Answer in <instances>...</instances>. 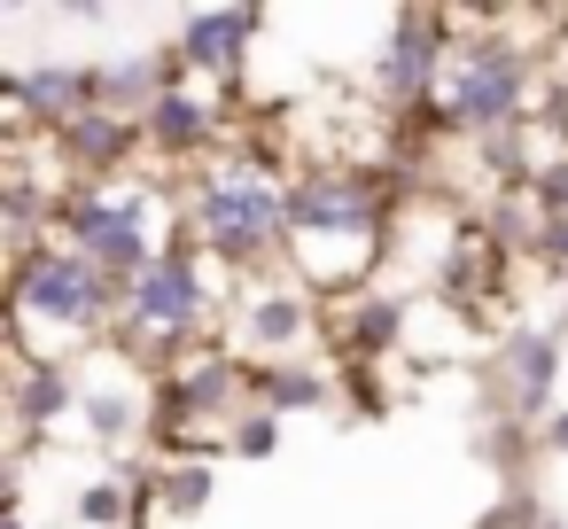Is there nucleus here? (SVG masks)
I'll use <instances>...</instances> for the list:
<instances>
[{
    "mask_svg": "<svg viewBox=\"0 0 568 529\" xmlns=\"http://www.w3.org/2000/svg\"><path fill=\"white\" fill-rule=\"evenodd\" d=\"M187 218L203 234V250L219 265H234L242 281L250 273H273L288 250H296V226H288V180H273L265 164H203L187 180Z\"/></svg>",
    "mask_w": 568,
    "mask_h": 529,
    "instance_id": "nucleus-3",
    "label": "nucleus"
},
{
    "mask_svg": "<svg viewBox=\"0 0 568 529\" xmlns=\"http://www.w3.org/2000/svg\"><path fill=\"white\" fill-rule=\"evenodd\" d=\"M537 265L560 281L568 273V218H545V234H537Z\"/></svg>",
    "mask_w": 568,
    "mask_h": 529,
    "instance_id": "nucleus-22",
    "label": "nucleus"
},
{
    "mask_svg": "<svg viewBox=\"0 0 568 529\" xmlns=\"http://www.w3.org/2000/svg\"><path fill=\"white\" fill-rule=\"evenodd\" d=\"M312 327H320V296L296 288V281H288V288H250L242 312H234V343L257 350V366L296 358V350L312 343Z\"/></svg>",
    "mask_w": 568,
    "mask_h": 529,
    "instance_id": "nucleus-9",
    "label": "nucleus"
},
{
    "mask_svg": "<svg viewBox=\"0 0 568 529\" xmlns=\"http://www.w3.org/2000/svg\"><path fill=\"white\" fill-rule=\"evenodd\" d=\"M475 459H483V467H498V482H506V490H521V482H537L545 436H537L529 420H483V428H475Z\"/></svg>",
    "mask_w": 568,
    "mask_h": 529,
    "instance_id": "nucleus-16",
    "label": "nucleus"
},
{
    "mask_svg": "<svg viewBox=\"0 0 568 529\" xmlns=\"http://www.w3.org/2000/svg\"><path fill=\"white\" fill-rule=\"evenodd\" d=\"M467 40H459V55H452V79H444V94H436V125L444 133H459V141H498V133H514V125H537V63H545V48H529V40H506V24L514 17H490V9H467V17H452Z\"/></svg>",
    "mask_w": 568,
    "mask_h": 529,
    "instance_id": "nucleus-1",
    "label": "nucleus"
},
{
    "mask_svg": "<svg viewBox=\"0 0 568 529\" xmlns=\"http://www.w3.org/2000/svg\"><path fill=\"white\" fill-rule=\"evenodd\" d=\"M537 436H545V459H568V405H560V413H552Z\"/></svg>",
    "mask_w": 568,
    "mask_h": 529,
    "instance_id": "nucleus-23",
    "label": "nucleus"
},
{
    "mask_svg": "<svg viewBox=\"0 0 568 529\" xmlns=\"http://www.w3.org/2000/svg\"><path fill=\"white\" fill-rule=\"evenodd\" d=\"M405 327H413V304H405V296H389V288H358V296L343 304V319H335L343 366H374V358H389V350L405 343Z\"/></svg>",
    "mask_w": 568,
    "mask_h": 529,
    "instance_id": "nucleus-14",
    "label": "nucleus"
},
{
    "mask_svg": "<svg viewBox=\"0 0 568 529\" xmlns=\"http://www.w3.org/2000/svg\"><path fill=\"white\" fill-rule=\"evenodd\" d=\"M141 149H149L141 118H118V110H87L48 141V156H55V172H71V187H118Z\"/></svg>",
    "mask_w": 568,
    "mask_h": 529,
    "instance_id": "nucleus-8",
    "label": "nucleus"
},
{
    "mask_svg": "<svg viewBox=\"0 0 568 529\" xmlns=\"http://www.w3.org/2000/svg\"><path fill=\"white\" fill-rule=\"evenodd\" d=\"M0 529H32V513H9V521H0Z\"/></svg>",
    "mask_w": 568,
    "mask_h": 529,
    "instance_id": "nucleus-24",
    "label": "nucleus"
},
{
    "mask_svg": "<svg viewBox=\"0 0 568 529\" xmlns=\"http://www.w3.org/2000/svg\"><path fill=\"white\" fill-rule=\"evenodd\" d=\"M560 327L552 319H514L498 343H490V358H483V405H490V420H529V428H545L560 405H552V389H560Z\"/></svg>",
    "mask_w": 568,
    "mask_h": 529,
    "instance_id": "nucleus-6",
    "label": "nucleus"
},
{
    "mask_svg": "<svg viewBox=\"0 0 568 529\" xmlns=\"http://www.w3.org/2000/svg\"><path fill=\"white\" fill-rule=\"evenodd\" d=\"M226 451H234V459H273V451H281V413L250 405V413L226 428Z\"/></svg>",
    "mask_w": 568,
    "mask_h": 529,
    "instance_id": "nucleus-20",
    "label": "nucleus"
},
{
    "mask_svg": "<svg viewBox=\"0 0 568 529\" xmlns=\"http://www.w3.org/2000/svg\"><path fill=\"white\" fill-rule=\"evenodd\" d=\"M545 529H568V513H545Z\"/></svg>",
    "mask_w": 568,
    "mask_h": 529,
    "instance_id": "nucleus-25",
    "label": "nucleus"
},
{
    "mask_svg": "<svg viewBox=\"0 0 568 529\" xmlns=\"http://www.w3.org/2000/svg\"><path fill=\"white\" fill-rule=\"evenodd\" d=\"M172 87H187L180 48H149V55H94V110L118 118H149Z\"/></svg>",
    "mask_w": 568,
    "mask_h": 529,
    "instance_id": "nucleus-12",
    "label": "nucleus"
},
{
    "mask_svg": "<svg viewBox=\"0 0 568 529\" xmlns=\"http://www.w3.org/2000/svg\"><path fill=\"white\" fill-rule=\"evenodd\" d=\"M545 490L537 482H521V490H498V506H483L475 513V529H545Z\"/></svg>",
    "mask_w": 568,
    "mask_h": 529,
    "instance_id": "nucleus-19",
    "label": "nucleus"
},
{
    "mask_svg": "<svg viewBox=\"0 0 568 529\" xmlns=\"http://www.w3.org/2000/svg\"><path fill=\"white\" fill-rule=\"evenodd\" d=\"M125 281H110L102 265H87L63 242H40L24 257H9V350H32V335L48 327L55 358L71 343H110V327L125 319Z\"/></svg>",
    "mask_w": 568,
    "mask_h": 529,
    "instance_id": "nucleus-2",
    "label": "nucleus"
},
{
    "mask_svg": "<svg viewBox=\"0 0 568 529\" xmlns=\"http://www.w3.org/2000/svg\"><path fill=\"white\" fill-rule=\"evenodd\" d=\"M397 195H405V172L312 164L288 180V226H296V242H382Z\"/></svg>",
    "mask_w": 568,
    "mask_h": 529,
    "instance_id": "nucleus-4",
    "label": "nucleus"
},
{
    "mask_svg": "<svg viewBox=\"0 0 568 529\" xmlns=\"http://www.w3.org/2000/svg\"><path fill=\"white\" fill-rule=\"evenodd\" d=\"M452 55H459V24L444 9H397L389 40L374 48V94L397 118H428L452 79Z\"/></svg>",
    "mask_w": 568,
    "mask_h": 529,
    "instance_id": "nucleus-5",
    "label": "nucleus"
},
{
    "mask_svg": "<svg viewBox=\"0 0 568 529\" xmlns=\"http://www.w3.org/2000/svg\"><path fill=\"white\" fill-rule=\"evenodd\" d=\"M250 397L265 413H327L335 405V374L312 366V358H273V366H250Z\"/></svg>",
    "mask_w": 568,
    "mask_h": 529,
    "instance_id": "nucleus-15",
    "label": "nucleus"
},
{
    "mask_svg": "<svg viewBox=\"0 0 568 529\" xmlns=\"http://www.w3.org/2000/svg\"><path fill=\"white\" fill-rule=\"evenodd\" d=\"M257 32H265V17L257 9H195L187 24H180V63H187V79H242V63H250V48H257Z\"/></svg>",
    "mask_w": 568,
    "mask_h": 529,
    "instance_id": "nucleus-11",
    "label": "nucleus"
},
{
    "mask_svg": "<svg viewBox=\"0 0 568 529\" xmlns=\"http://www.w3.org/2000/svg\"><path fill=\"white\" fill-rule=\"evenodd\" d=\"M537 234H545V211L529 195H490L483 203V242L490 257H537Z\"/></svg>",
    "mask_w": 568,
    "mask_h": 529,
    "instance_id": "nucleus-17",
    "label": "nucleus"
},
{
    "mask_svg": "<svg viewBox=\"0 0 568 529\" xmlns=\"http://www.w3.org/2000/svg\"><path fill=\"white\" fill-rule=\"evenodd\" d=\"M211 490H219V475H211V459H164V482H156V506H164V513H203V506H211Z\"/></svg>",
    "mask_w": 568,
    "mask_h": 529,
    "instance_id": "nucleus-18",
    "label": "nucleus"
},
{
    "mask_svg": "<svg viewBox=\"0 0 568 529\" xmlns=\"http://www.w3.org/2000/svg\"><path fill=\"white\" fill-rule=\"evenodd\" d=\"M87 405V382L71 374V358H17L9 374V420H17V451H32L48 428H63Z\"/></svg>",
    "mask_w": 568,
    "mask_h": 529,
    "instance_id": "nucleus-10",
    "label": "nucleus"
},
{
    "mask_svg": "<svg viewBox=\"0 0 568 529\" xmlns=\"http://www.w3.org/2000/svg\"><path fill=\"white\" fill-rule=\"evenodd\" d=\"M537 133H552V141L568 149V71L537 87Z\"/></svg>",
    "mask_w": 568,
    "mask_h": 529,
    "instance_id": "nucleus-21",
    "label": "nucleus"
},
{
    "mask_svg": "<svg viewBox=\"0 0 568 529\" xmlns=\"http://www.w3.org/2000/svg\"><path fill=\"white\" fill-rule=\"evenodd\" d=\"M141 133H149V156H156L164 172H180V164L203 172V156L219 149V110H211L195 87H172V94L141 118Z\"/></svg>",
    "mask_w": 568,
    "mask_h": 529,
    "instance_id": "nucleus-13",
    "label": "nucleus"
},
{
    "mask_svg": "<svg viewBox=\"0 0 568 529\" xmlns=\"http://www.w3.org/2000/svg\"><path fill=\"white\" fill-rule=\"evenodd\" d=\"M0 94H9V110H17L9 133L55 141L71 118L94 110V63H63V55H48V63H24V71H0Z\"/></svg>",
    "mask_w": 568,
    "mask_h": 529,
    "instance_id": "nucleus-7",
    "label": "nucleus"
}]
</instances>
